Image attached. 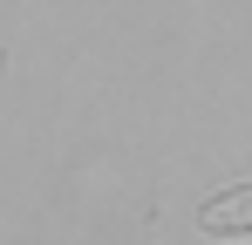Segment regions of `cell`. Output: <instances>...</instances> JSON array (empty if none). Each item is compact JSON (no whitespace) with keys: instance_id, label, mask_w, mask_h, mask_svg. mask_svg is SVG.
I'll list each match as a JSON object with an SVG mask.
<instances>
[{"instance_id":"1","label":"cell","mask_w":252,"mask_h":245,"mask_svg":"<svg viewBox=\"0 0 252 245\" xmlns=\"http://www.w3.org/2000/svg\"><path fill=\"white\" fill-rule=\"evenodd\" d=\"M239 218H246V225H252V204H246V211H239ZM225 225H232V211H225V204H211V211H205V232H225Z\"/></svg>"}]
</instances>
